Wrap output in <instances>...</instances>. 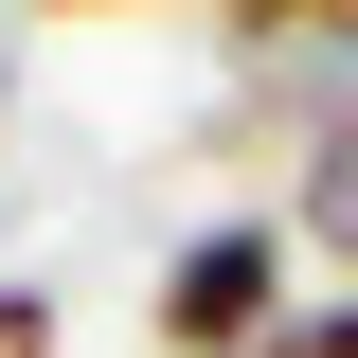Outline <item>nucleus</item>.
I'll return each instance as SVG.
<instances>
[{"mask_svg": "<svg viewBox=\"0 0 358 358\" xmlns=\"http://www.w3.org/2000/svg\"><path fill=\"white\" fill-rule=\"evenodd\" d=\"M54 18H90V0H54Z\"/></svg>", "mask_w": 358, "mask_h": 358, "instance_id": "5", "label": "nucleus"}, {"mask_svg": "<svg viewBox=\"0 0 358 358\" xmlns=\"http://www.w3.org/2000/svg\"><path fill=\"white\" fill-rule=\"evenodd\" d=\"M268 322H287V233H268V215L179 233V268H162V358H251Z\"/></svg>", "mask_w": 358, "mask_h": 358, "instance_id": "1", "label": "nucleus"}, {"mask_svg": "<svg viewBox=\"0 0 358 358\" xmlns=\"http://www.w3.org/2000/svg\"><path fill=\"white\" fill-rule=\"evenodd\" d=\"M233 36H305V18H358V0H215Z\"/></svg>", "mask_w": 358, "mask_h": 358, "instance_id": "4", "label": "nucleus"}, {"mask_svg": "<svg viewBox=\"0 0 358 358\" xmlns=\"http://www.w3.org/2000/svg\"><path fill=\"white\" fill-rule=\"evenodd\" d=\"M251 358H358V287H305V305L268 322V341H251Z\"/></svg>", "mask_w": 358, "mask_h": 358, "instance_id": "3", "label": "nucleus"}, {"mask_svg": "<svg viewBox=\"0 0 358 358\" xmlns=\"http://www.w3.org/2000/svg\"><path fill=\"white\" fill-rule=\"evenodd\" d=\"M305 251L358 268V108H322V143H305Z\"/></svg>", "mask_w": 358, "mask_h": 358, "instance_id": "2", "label": "nucleus"}]
</instances>
